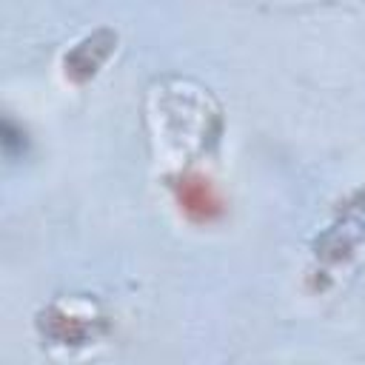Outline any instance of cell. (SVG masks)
Masks as SVG:
<instances>
[{
    "label": "cell",
    "mask_w": 365,
    "mask_h": 365,
    "mask_svg": "<svg viewBox=\"0 0 365 365\" xmlns=\"http://www.w3.org/2000/svg\"><path fill=\"white\" fill-rule=\"evenodd\" d=\"M171 194H174V202L180 205V211L197 225L217 222L225 214V202L205 174L188 171V174L171 177Z\"/></svg>",
    "instance_id": "1"
}]
</instances>
